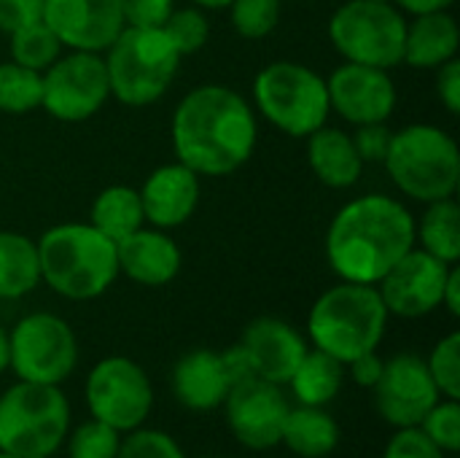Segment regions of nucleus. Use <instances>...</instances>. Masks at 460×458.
Listing matches in <instances>:
<instances>
[{
	"label": "nucleus",
	"mask_w": 460,
	"mask_h": 458,
	"mask_svg": "<svg viewBox=\"0 0 460 458\" xmlns=\"http://www.w3.org/2000/svg\"><path fill=\"white\" fill-rule=\"evenodd\" d=\"M404 11L394 3L345 0L329 19V40L345 62L391 70L404 57Z\"/></svg>",
	"instance_id": "9"
},
{
	"label": "nucleus",
	"mask_w": 460,
	"mask_h": 458,
	"mask_svg": "<svg viewBox=\"0 0 460 458\" xmlns=\"http://www.w3.org/2000/svg\"><path fill=\"white\" fill-rule=\"evenodd\" d=\"M442 308H445L453 319H458L460 316V267L458 265H453V270H450V275H447L445 294H442Z\"/></svg>",
	"instance_id": "43"
},
{
	"label": "nucleus",
	"mask_w": 460,
	"mask_h": 458,
	"mask_svg": "<svg viewBox=\"0 0 460 458\" xmlns=\"http://www.w3.org/2000/svg\"><path fill=\"white\" fill-rule=\"evenodd\" d=\"M305 140H307V165L323 186L350 189L361 181L364 162L356 151L350 132L323 124Z\"/></svg>",
	"instance_id": "22"
},
{
	"label": "nucleus",
	"mask_w": 460,
	"mask_h": 458,
	"mask_svg": "<svg viewBox=\"0 0 460 458\" xmlns=\"http://www.w3.org/2000/svg\"><path fill=\"white\" fill-rule=\"evenodd\" d=\"M383 458H447L418 427L410 429H394V437L388 440Z\"/></svg>",
	"instance_id": "38"
},
{
	"label": "nucleus",
	"mask_w": 460,
	"mask_h": 458,
	"mask_svg": "<svg viewBox=\"0 0 460 458\" xmlns=\"http://www.w3.org/2000/svg\"><path fill=\"white\" fill-rule=\"evenodd\" d=\"M280 445H286L299 458L332 456L340 445V424L332 413H326V408H288L280 432Z\"/></svg>",
	"instance_id": "24"
},
{
	"label": "nucleus",
	"mask_w": 460,
	"mask_h": 458,
	"mask_svg": "<svg viewBox=\"0 0 460 458\" xmlns=\"http://www.w3.org/2000/svg\"><path fill=\"white\" fill-rule=\"evenodd\" d=\"M43 76L13 59L0 62V113L24 116L40 108Z\"/></svg>",
	"instance_id": "29"
},
{
	"label": "nucleus",
	"mask_w": 460,
	"mask_h": 458,
	"mask_svg": "<svg viewBox=\"0 0 460 458\" xmlns=\"http://www.w3.org/2000/svg\"><path fill=\"white\" fill-rule=\"evenodd\" d=\"M121 445V435L108 424L89 418L67 432L65 448L67 458H116Z\"/></svg>",
	"instance_id": "33"
},
{
	"label": "nucleus",
	"mask_w": 460,
	"mask_h": 458,
	"mask_svg": "<svg viewBox=\"0 0 460 458\" xmlns=\"http://www.w3.org/2000/svg\"><path fill=\"white\" fill-rule=\"evenodd\" d=\"M383 364H385V359L377 354V351H369V354H364V356H358V359H353L350 364H345V370L350 373V378H353V383L356 386H361V389H375V383L380 381V375H383Z\"/></svg>",
	"instance_id": "42"
},
{
	"label": "nucleus",
	"mask_w": 460,
	"mask_h": 458,
	"mask_svg": "<svg viewBox=\"0 0 460 458\" xmlns=\"http://www.w3.org/2000/svg\"><path fill=\"white\" fill-rule=\"evenodd\" d=\"M342 383H345V364H340L337 359H332L318 348H307V354L302 356L299 367L294 370L286 386H291L296 405L326 408L337 400Z\"/></svg>",
	"instance_id": "26"
},
{
	"label": "nucleus",
	"mask_w": 460,
	"mask_h": 458,
	"mask_svg": "<svg viewBox=\"0 0 460 458\" xmlns=\"http://www.w3.org/2000/svg\"><path fill=\"white\" fill-rule=\"evenodd\" d=\"M189 3L202 8V11H224V8H229L232 0H189Z\"/></svg>",
	"instance_id": "46"
},
{
	"label": "nucleus",
	"mask_w": 460,
	"mask_h": 458,
	"mask_svg": "<svg viewBox=\"0 0 460 458\" xmlns=\"http://www.w3.org/2000/svg\"><path fill=\"white\" fill-rule=\"evenodd\" d=\"M415 246L439 262H460V205L456 197L437 200L423 208V216L415 219Z\"/></svg>",
	"instance_id": "28"
},
{
	"label": "nucleus",
	"mask_w": 460,
	"mask_h": 458,
	"mask_svg": "<svg viewBox=\"0 0 460 458\" xmlns=\"http://www.w3.org/2000/svg\"><path fill=\"white\" fill-rule=\"evenodd\" d=\"M40 76V108L62 124L89 121L111 100V84L102 54L62 51Z\"/></svg>",
	"instance_id": "12"
},
{
	"label": "nucleus",
	"mask_w": 460,
	"mask_h": 458,
	"mask_svg": "<svg viewBox=\"0 0 460 458\" xmlns=\"http://www.w3.org/2000/svg\"><path fill=\"white\" fill-rule=\"evenodd\" d=\"M124 27H162L175 0H119Z\"/></svg>",
	"instance_id": "39"
},
{
	"label": "nucleus",
	"mask_w": 460,
	"mask_h": 458,
	"mask_svg": "<svg viewBox=\"0 0 460 458\" xmlns=\"http://www.w3.org/2000/svg\"><path fill=\"white\" fill-rule=\"evenodd\" d=\"M280 3H296V0H280Z\"/></svg>",
	"instance_id": "49"
},
{
	"label": "nucleus",
	"mask_w": 460,
	"mask_h": 458,
	"mask_svg": "<svg viewBox=\"0 0 460 458\" xmlns=\"http://www.w3.org/2000/svg\"><path fill=\"white\" fill-rule=\"evenodd\" d=\"M70 402L62 386L16 381L0 394V451L51 458L67 440Z\"/></svg>",
	"instance_id": "8"
},
{
	"label": "nucleus",
	"mask_w": 460,
	"mask_h": 458,
	"mask_svg": "<svg viewBox=\"0 0 460 458\" xmlns=\"http://www.w3.org/2000/svg\"><path fill=\"white\" fill-rule=\"evenodd\" d=\"M172 397L191 413H213L224 408L232 383L224 354L210 348H194L183 354L170 375Z\"/></svg>",
	"instance_id": "21"
},
{
	"label": "nucleus",
	"mask_w": 460,
	"mask_h": 458,
	"mask_svg": "<svg viewBox=\"0 0 460 458\" xmlns=\"http://www.w3.org/2000/svg\"><path fill=\"white\" fill-rule=\"evenodd\" d=\"M8 370L27 383L62 386L78 367V337L73 327L49 310L22 316L8 332Z\"/></svg>",
	"instance_id": "10"
},
{
	"label": "nucleus",
	"mask_w": 460,
	"mask_h": 458,
	"mask_svg": "<svg viewBox=\"0 0 460 458\" xmlns=\"http://www.w3.org/2000/svg\"><path fill=\"white\" fill-rule=\"evenodd\" d=\"M102 59L111 97L127 108H146L167 94L183 57L162 27H124Z\"/></svg>",
	"instance_id": "6"
},
{
	"label": "nucleus",
	"mask_w": 460,
	"mask_h": 458,
	"mask_svg": "<svg viewBox=\"0 0 460 458\" xmlns=\"http://www.w3.org/2000/svg\"><path fill=\"white\" fill-rule=\"evenodd\" d=\"M8 38H11V59L30 70H38V73H43L65 51L59 38L49 30V24L43 19L32 22L27 27H19Z\"/></svg>",
	"instance_id": "30"
},
{
	"label": "nucleus",
	"mask_w": 460,
	"mask_h": 458,
	"mask_svg": "<svg viewBox=\"0 0 460 458\" xmlns=\"http://www.w3.org/2000/svg\"><path fill=\"white\" fill-rule=\"evenodd\" d=\"M415 246V216L391 194L345 202L326 229V262L340 281L377 286Z\"/></svg>",
	"instance_id": "2"
},
{
	"label": "nucleus",
	"mask_w": 460,
	"mask_h": 458,
	"mask_svg": "<svg viewBox=\"0 0 460 458\" xmlns=\"http://www.w3.org/2000/svg\"><path fill=\"white\" fill-rule=\"evenodd\" d=\"M253 111L278 132L305 140L329 124L332 105L326 78L305 62L278 59L264 65L253 78Z\"/></svg>",
	"instance_id": "7"
},
{
	"label": "nucleus",
	"mask_w": 460,
	"mask_h": 458,
	"mask_svg": "<svg viewBox=\"0 0 460 458\" xmlns=\"http://www.w3.org/2000/svg\"><path fill=\"white\" fill-rule=\"evenodd\" d=\"M119 275L146 289H162L181 275L183 251L167 229L140 227L116 243Z\"/></svg>",
	"instance_id": "20"
},
{
	"label": "nucleus",
	"mask_w": 460,
	"mask_h": 458,
	"mask_svg": "<svg viewBox=\"0 0 460 458\" xmlns=\"http://www.w3.org/2000/svg\"><path fill=\"white\" fill-rule=\"evenodd\" d=\"M226 11H229L232 30L240 38L261 40L278 30L283 3L280 0H232Z\"/></svg>",
	"instance_id": "31"
},
{
	"label": "nucleus",
	"mask_w": 460,
	"mask_h": 458,
	"mask_svg": "<svg viewBox=\"0 0 460 458\" xmlns=\"http://www.w3.org/2000/svg\"><path fill=\"white\" fill-rule=\"evenodd\" d=\"M43 22L67 51L102 54L124 30L119 0H43Z\"/></svg>",
	"instance_id": "17"
},
{
	"label": "nucleus",
	"mask_w": 460,
	"mask_h": 458,
	"mask_svg": "<svg viewBox=\"0 0 460 458\" xmlns=\"http://www.w3.org/2000/svg\"><path fill=\"white\" fill-rule=\"evenodd\" d=\"M162 30L170 38V43L178 49L181 57H191L208 46V38H210L208 11H202L197 5H181V8L175 5L172 13L167 16V22L162 24Z\"/></svg>",
	"instance_id": "32"
},
{
	"label": "nucleus",
	"mask_w": 460,
	"mask_h": 458,
	"mask_svg": "<svg viewBox=\"0 0 460 458\" xmlns=\"http://www.w3.org/2000/svg\"><path fill=\"white\" fill-rule=\"evenodd\" d=\"M0 458H16V456H11V454H3V451H0Z\"/></svg>",
	"instance_id": "47"
},
{
	"label": "nucleus",
	"mask_w": 460,
	"mask_h": 458,
	"mask_svg": "<svg viewBox=\"0 0 460 458\" xmlns=\"http://www.w3.org/2000/svg\"><path fill=\"white\" fill-rule=\"evenodd\" d=\"M383 167L391 184L420 205L450 200L460 189L458 143L447 130L429 121L396 130Z\"/></svg>",
	"instance_id": "5"
},
{
	"label": "nucleus",
	"mask_w": 460,
	"mask_h": 458,
	"mask_svg": "<svg viewBox=\"0 0 460 458\" xmlns=\"http://www.w3.org/2000/svg\"><path fill=\"white\" fill-rule=\"evenodd\" d=\"M43 19V0H0V32L11 35L19 27Z\"/></svg>",
	"instance_id": "40"
},
{
	"label": "nucleus",
	"mask_w": 460,
	"mask_h": 458,
	"mask_svg": "<svg viewBox=\"0 0 460 458\" xmlns=\"http://www.w3.org/2000/svg\"><path fill=\"white\" fill-rule=\"evenodd\" d=\"M288 400L283 386L261 378L237 381L224 402L232 437L248 451H272L280 445L283 421L288 416Z\"/></svg>",
	"instance_id": "15"
},
{
	"label": "nucleus",
	"mask_w": 460,
	"mask_h": 458,
	"mask_svg": "<svg viewBox=\"0 0 460 458\" xmlns=\"http://www.w3.org/2000/svg\"><path fill=\"white\" fill-rule=\"evenodd\" d=\"M84 402L92 418L127 435L148 421L154 410V386L135 359L105 356L86 375Z\"/></svg>",
	"instance_id": "11"
},
{
	"label": "nucleus",
	"mask_w": 460,
	"mask_h": 458,
	"mask_svg": "<svg viewBox=\"0 0 460 458\" xmlns=\"http://www.w3.org/2000/svg\"><path fill=\"white\" fill-rule=\"evenodd\" d=\"M458 49L460 27L450 11L418 13L412 22H407L402 62L420 70H437L439 65L456 59Z\"/></svg>",
	"instance_id": "23"
},
{
	"label": "nucleus",
	"mask_w": 460,
	"mask_h": 458,
	"mask_svg": "<svg viewBox=\"0 0 460 458\" xmlns=\"http://www.w3.org/2000/svg\"><path fill=\"white\" fill-rule=\"evenodd\" d=\"M375 3H394V0H375Z\"/></svg>",
	"instance_id": "48"
},
{
	"label": "nucleus",
	"mask_w": 460,
	"mask_h": 458,
	"mask_svg": "<svg viewBox=\"0 0 460 458\" xmlns=\"http://www.w3.org/2000/svg\"><path fill=\"white\" fill-rule=\"evenodd\" d=\"M89 224L102 232L108 240L119 243L127 235L137 232L140 227H146V216H143V202H140V192L135 186L127 184H113L105 186L89 208Z\"/></svg>",
	"instance_id": "25"
},
{
	"label": "nucleus",
	"mask_w": 460,
	"mask_h": 458,
	"mask_svg": "<svg viewBox=\"0 0 460 458\" xmlns=\"http://www.w3.org/2000/svg\"><path fill=\"white\" fill-rule=\"evenodd\" d=\"M326 92L332 113L353 127L388 121L399 103L391 70L358 62H342L340 67H334L332 76H326Z\"/></svg>",
	"instance_id": "16"
},
{
	"label": "nucleus",
	"mask_w": 460,
	"mask_h": 458,
	"mask_svg": "<svg viewBox=\"0 0 460 458\" xmlns=\"http://www.w3.org/2000/svg\"><path fill=\"white\" fill-rule=\"evenodd\" d=\"M8 364H11V348H8V329L0 327V375L8 373Z\"/></svg>",
	"instance_id": "45"
},
{
	"label": "nucleus",
	"mask_w": 460,
	"mask_h": 458,
	"mask_svg": "<svg viewBox=\"0 0 460 458\" xmlns=\"http://www.w3.org/2000/svg\"><path fill=\"white\" fill-rule=\"evenodd\" d=\"M388 310L377 286L340 281L326 289L310 308L307 337L313 348L329 354L340 364L377 351L385 329Z\"/></svg>",
	"instance_id": "4"
},
{
	"label": "nucleus",
	"mask_w": 460,
	"mask_h": 458,
	"mask_svg": "<svg viewBox=\"0 0 460 458\" xmlns=\"http://www.w3.org/2000/svg\"><path fill=\"white\" fill-rule=\"evenodd\" d=\"M40 283L70 302L102 297L119 278L116 243L89 221H65L49 227L38 240Z\"/></svg>",
	"instance_id": "3"
},
{
	"label": "nucleus",
	"mask_w": 460,
	"mask_h": 458,
	"mask_svg": "<svg viewBox=\"0 0 460 458\" xmlns=\"http://www.w3.org/2000/svg\"><path fill=\"white\" fill-rule=\"evenodd\" d=\"M372 397L377 416L394 429L418 427L423 416L442 400L431 381L426 359L410 351L385 359Z\"/></svg>",
	"instance_id": "13"
},
{
	"label": "nucleus",
	"mask_w": 460,
	"mask_h": 458,
	"mask_svg": "<svg viewBox=\"0 0 460 458\" xmlns=\"http://www.w3.org/2000/svg\"><path fill=\"white\" fill-rule=\"evenodd\" d=\"M116 458H186V454L172 435H167L162 429L137 427V429L127 432V437L121 435V445H119Z\"/></svg>",
	"instance_id": "36"
},
{
	"label": "nucleus",
	"mask_w": 460,
	"mask_h": 458,
	"mask_svg": "<svg viewBox=\"0 0 460 458\" xmlns=\"http://www.w3.org/2000/svg\"><path fill=\"white\" fill-rule=\"evenodd\" d=\"M137 192L146 224L170 232L183 227L197 213L202 200V178L175 159L151 170Z\"/></svg>",
	"instance_id": "19"
},
{
	"label": "nucleus",
	"mask_w": 460,
	"mask_h": 458,
	"mask_svg": "<svg viewBox=\"0 0 460 458\" xmlns=\"http://www.w3.org/2000/svg\"><path fill=\"white\" fill-rule=\"evenodd\" d=\"M40 286L38 246L22 232L0 229V300H22Z\"/></svg>",
	"instance_id": "27"
},
{
	"label": "nucleus",
	"mask_w": 460,
	"mask_h": 458,
	"mask_svg": "<svg viewBox=\"0 0 460 458\" xmlns=\"http://www.w3.org/2000/svg\"><path fill=\"white\" fill-rule=\"evenodd\" d=\"M418 429L442 451L456 456L460 451V405L458 400H439L418 424Z\"/></svg>",
	"instance_id": "35"
},
{
	"label": "nucleus",
	"mask_w": 460,
	"mask_h": 458,
	"mask_svg": "<svg viewBox=\"0 0 460 458\" xmlns=\"http://www.w3.org/2000/svg\"><path fill=\"white\" fill-rule=\"evenodd\" d=\"M437 97L447 113H460V59H450L437 67Z\"/></svg>",
	"instance_id": "41"
},
{
	"label": "nucleus",
	"mask_w": 460,
	"mask_h": 458,
	"mask_svg": "<svg viewBox=\"0 0 460 458\" xmlns=\"http://www.w3.org/2000/svg\"><path fill=\"white\" fill-rule=\"evenodd\" d=\"M391 138H394V130L388 127V121H375V124L356 127L353 143H356V151H358L361 162L364 165H383L385 154L391 148Z\"/></svg>",
	"instance_id": "37"
},
{
	"label": "nucleus",
	"mask_w": 460,
	"mask_h": 458,
	"mask_svg": "<svg viewBox=\"0 0 460 458\" xmlns=\"http://www.w3.org/2000/svg\"><path fill=\"white\" fill-rule=\"evenodd\" d=\"M248 359L251 375L275 386H286L307 354V337L288 321L278 316L253 319L237 343Z\"/></svg>",
	"instance_id": "18"
},
{
	"label": "nucleus",
	"mask_w": 460,
	"mask_h": 458,
	"mask_svg": "<svg viewBox=\"0 0 460 458\" xmlns=\"http://www.w3.org/2000/svg\"><path fill=\"white\" fill-rule=\"evenodd\" d=\"M170 140L175 159L199 178L237 173L256 151L259 119L237 89L202 84L189 89L172 111Z\"/></svg>",
	"instance_id": "1"
},
{
	"label": "nucleus",
	"mask_w": 460,
	"mask_h": 458,
	"mask_svg": "<svg viewBox=\"0 0 460 458\" xmlns=\"http://www.w3.org/2000/svg\"><path fill=\"white\" fill-rule=\"evenodd\" d=\"M396 8L418 16V13H434V11H450L456 0H394Z\"/></svg>",
	"instance_id": "44"
},
{
	"label": "nucleus",
	"mask_w": 460,
	"mask_h": 458,
	"mask_svg": "<svg viewBox=\"0 0 460 458\" xmlns=\"http://www.w3.org/2000/svg\"><path fill=\"white\" fill-rule=\"evenodd\" d=\"M450 270L453 265L412 246L377 283L388 316L426 319L439 310Z\"/></svg>",
	"instance_id": "14"
},
{
	"label": "nucleus",
	"mask_w": 460,
	"mask_h": 458,
	"mask_svg": "<svg viewBox=\"0 0 460 458\" xmlns=\"http://www.w3.org/2000/svg\"><path fill=\"white\" fill-rule=\"evenodd\" d=\"M426 367L442 400H460V332L445 335L431 348Z\"/></svg>",
	"instance_id": "34"
}]
</instances>
